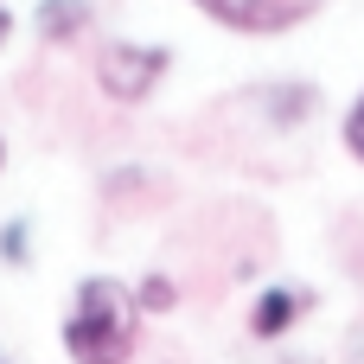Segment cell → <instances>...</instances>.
<instances>
[{
  "label": "cell",
  "instance_id": "6da1fadb",
  "mask_svg": "<svg viewBox=\"0 0 364 364\" xmlns=\"http://www.w3.org/2000/svg\"><path fill=\"white\" fill-rule=\"evenodd\" d=\"M134 326H141V301H134L122 282L96 275V282H83L77 301H70L64 352H70V364H128L134 358Z\"/></svg>",
  "mask_w": 364,
  "mask_h": 364
},
{
  "label": "cell",
  "instance_id": "7a4b0ae2",
  "mask_svg": "<svg viewBox=\"0 0 364 364\" xmlns=\"http://www.w3.org/2000/svg\"><path fill=\"white\" fill-rule=\"evenodd\" d=\"M166 51L160 45H128V38H109L102 51H96V83L115 96V102H141L160 77H166Z\"/></svg>",
  "mask_w": 364,
  "mask_h": 364
},
{
  "label": "cell",
  "instance_id": "3957f363",
  "mask_svg": "<svg viewBox=\"0 0 364 364\" xmlns=\"http://www.w3.org/2000/svg\"><path fill=\"white\" fill-rule=\"evenodd\" d=\"M192 6H205L211 19H224L237 32H282L301 19V0H192Z\"/></svg>",
  "mask_w": 364,
  "mask_h": 364
},
{
  "label": "cell",
  "instance_id": "277c9868",
  "mask_svg": "<svg viewBox=\"0 0 364 364\" xmlns=\"http://www.w3.org/2000/svg\"><path fill=\"white\" fill-rule=\"evenodd\" d=\"M294 314H307V294H301V288H269V294L256 301V320H250V326H256L262 339H275V333H288Z\"/></svg>",
  "mask_w": 364,
  "mask_h": 364
},
{
  "label": "cell",
  "instance_id": "5b68a950",
  "mask_svg": "<svg viewBox=\"0 0 364 364\" xmlns=\"http://www.w3.org/2000/svg\"><path fill=\"white\" fill-rule=\"evenodd\" d=\"M83 26H90V6H83V0H45V6H38V32L58 38V45L77 38Z\"/></svg>",
  "mask_w": 364,
  "mask_h": 364
},
{
  "label": "cell",
  "instance_id": "8992f818",
  "mask_svg": "<svg viewBox=\"0 0 364 364\" xmlns=\"http://www.w3.org/2000/svg\"><path fill=\"white\" fill-rule=\"evenodd\" d=\"M346 147H352V160H364V96L352 102V115H346Z\"/></svg>",
  "mask_w": 364,
  "mask_h": 364
},
{
  "label": "cell",
  "instance_id": "52a82bcc",
  "mask_svg": "<svg viewBox=\"0 0 364 364\" xmlns=\"http://www.w3.org/2000/svg\"><path fill=\"white\" fill-rule=\"evenodd\" d=\"M141 307H173V282H141Z\"/></svg>",
  "mask_w": 364,
  "mask_h": 364
},
{
  "label": "cell",
  "instance_id": "ba28073f",
  "mask_svg": "<svg viewBox=\"0 0 364 364\" xmlns=\"http://www.w3.org/2000/svg\"><path fill=\"white\" fill-rule=\"evenodd\" d=\"M6 32H13V19H6V13H0V45H6Z\"/></svg>",
  "mask_w": 364,
  "mask_h": 364
},
{
  "label": "cell",
  "instance_id": "9c48e42d",
  "mask_svg": "<svg viewBox=\"0 0 364 364\" xmlns=\"http://www.w3.org/2000/svg\"><path fill=\"white\" fill-rule=\"evenodd\" d=\"M0 166H6V141H0Z\"/></svg>",
  "mask_w": 364,
  "mask_h": 364
}]
</instances>
